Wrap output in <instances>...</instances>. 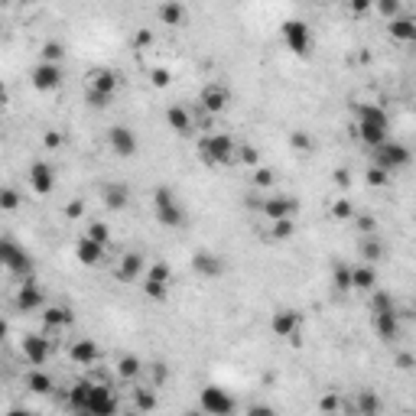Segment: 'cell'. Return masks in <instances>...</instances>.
<instances>
[{"instance_id":"6da1fadb","label":"cell","mask_w":416,"mask_h":416,"mask_svg":"<svg viewBox=\"0 0 416 416\" xmlns=\"http://www.w3.org/2000/svg\"><path fill=\"white\" fill-rule=\"evenodd\" d=\"M199 160L205 166H231L237 163V140L228 134H208L199 140Z\"/></svg>"},{"instance_id":"7a4b0ae2","label":"cell","mask_w":416,"mask_h":416,"mask_svg":"<svg viewBox=\"0 0 416 416\" xmlns=\"http://www.w3.org/2000/svg\"><path fill=\"white\" fill-rule=\"evenodd\" d=\"M0 267L7 270V273H13V277L26 280V277H33V257L20 241L0 235Z\"/></svg>"},{"instance_id":"3957f363","label":"cell","mask_w":416,"mask_h":416,"mask_svg":"<svg viewBox=\"0 0 416 416\" xmlns=\"http://www.w3.org/2000/svg\"><path fill=\"white\" fill-rule=\"evenodd\" d=\"M153 215H156V221L163 228H182L186 224V208H182V202L176 199L170 186L153 189Z\"/></svg>"},{"instance_id":"277c9868","label":"cell","mask_w":416,"mask_h":416,"mask_svg":"<svg viewBox=\"0 0 416 416\" xmlns=\"http://www.w3.org/2000/svg\"><path fill=\"white\" fill-rule=\"evenodd\" d=\"M410 147L406 143H400V140H390L387 137L384 143H377V147H371V163L374 166H381V170H387L390 176H394L397 170H404V166H410Z\"/></svg>"},{"instance_id":"5b68a950","label":"cell","mask_w":416,"mask_h":416,"mask_svg":"<svg viewBox=\"0 0 416 416\" xmlns=\"http://www.w3.org/2000/svg\"><path fill=\"white\" fill-rule=\"evenodd\" d=\"M118 410H120L118 390H111V387L101 384V381H91V390H88V406H85V413H91V416H114Z\"/></svg>"},{"instance_id":"8992f818","label":"cell","mask_w":416,"mask_h":416,"mask_svg":"<svg viewBox=\"0 0 416 416\" xmlns=\"http://www.w3.org/2000/svg\"><path fill=\"white\" fill-rule=\"evenodd\" d=\"M20 352L33 368H43V364L49 361V354H53V335H49V332H30V335H23Z\"/></svg>"},{"instance_id":"52a82bcc","label":"cell","mask_w":416,"mask_h":416,"mask_svg":"<svg viewBox=\"0 0 416 416\" xmlns=\"http://www.w3.org/2000/svg\"><path fill=\"white\" fill-rule=\"evenodd\" d=\"M199 406H202L208 416H228V413H235L237 404H235V397L228 394L224 387L218 384H208L202 387V397H199Z\"/></svg>"},{"instance_id":"ba28073f","label":"cell","mask_w":416,"mask_h":416,"mask_svg":"<svg viewBox=\"0 0 416 416\" xmlns=\"http://www.w3.org/2000/svg\"><path fill=\"white\" fill-rule=\"evenodd\" d=\"M280 36H283V43H287V49L293 55H309L312 33H309V26H306L302 20H283V26H280Z\"/></svg>"},{"instance_id":"9c48e42d","label":"cell","mask_w":416,"mask_h":416,"mask_svg":"<svg viewBox=\"0 0 416 416\" xmlns=\"http://www.w3.org/2000/svg\"><path fill=\"white\" fill-rule=\"evenodd\" d=\"M107 147L114 150V156H120V160H134L140 150V140L127 124H114V127H107Z\"/></svg>"},{"instance_id":"30bf717a","label":"cell","mask_w":416,"mask_h":416,"mask_svg":"<svg viewBox=\"0 0 416 416\" xmlns=\"http://www.w3.org/2000/svg\"><path fill=\"white\" fill-rule=\"evenodd\" d=\"M13 306H17L20 312H39V309H46L43 287H39L33 277H26V280H23V287L17 289V296H13Z\"/></svg>"},{"instance_id":"8fae6325","label":"cell","mask_w":416,"mask_h":416,"mask_svg":"<svg viewBox=\"0 0 416 416\" xmlns=\"http://www.w3.org/2000/svg\"><path fill=\"white\" fill-rule=\"evenodd\" d=\"M26 182H30V189L36 195H53L55 189V166L49 160H36L26 172Z\"/></svg>"},{"instance_id":"7c38bea8","label":"cell","mask_w":416,"mask_h":416,"mask_svg":"<svg viewBox=\"0 0 416 416\" xmlns=\"http://www.w3.org/2000/svg\"><path fill=\"white\" fill-rule=\"evenodd\" d=\"M228 105H231V91L224 85H218V82H208L199 91V107L205 114H221V111H228Z\"/></svg>"},{"instance_id":"4fadbf2b","label":"cell","mask_w":416,"mask_h":416,"mask_svg":"<svg viewBox=\"0 0 416 416\" xmlns=\"http://www.w3.org/2000/svg\"><path fill=\"white\" fill-rule=\"evenodd\" d=\"M62 78H65L62 65L59 62H43V59H39V65L30 72V82H33L36 91H55V88L62 85Z\"/></svg>"},{"instance_id":"5bb4252c","label":"cell","mask_w":416,"mask_h":416,"mask_svg":"<svg viewBox=\"0 0 416 416\" xmlns=\"http://www.w3.org/2000/svg\"><path fill=\"white\" fill-rule=\"evenodd\" d=\"M75 257H78V264H82V267H91V270H95V267H101V264L107 260V247L82 235L78 241H75Z\"/></svg>"},{"instance_id":"9a60e30c","label":"cell","mask_w":416,"mask_h":416,"mask_svg":"<svg viewBox=\"0 0 416 416\" xmlns=\"http://www.w3.org/2000/svg\"><path fill=\"white\" fill-rule=\"evenodd\" d=\"M299 325H302V316H299L296 309H277L270 316V332H273L277 338H296Z\"/></svg>"},{"instance_id":"2e32d148","label":"cell","mask_w":416,"mask_h":416,"mask_svg":"<svg viewBox=\"0 0 416 416\" xmlns=\"http://www.w3.org/2000/svg\"><path fill=\"white\" fill-rule=\"evenodd\" d=\"M192 270L199 273V277H205V280H218L224 273V260L215 251H195L192 254Z\"/></svg>"},{"instance_id":"e0dca14e","label":"cell","mask_w":416,"mask_h":416,"mask_svg":"<svg viewBox=\"0 0 416 416\" xmlns=\"http://www.w3.org/2000/svg\"><path fill=\"white\" fill-rule=\"evenodd\" d=\"M299 208V202L293 195H270L260 202V215H267L270 221H277V218H293Z\"/></svg>"},{"instance_id":"ac0fdd59","label":"cell","mask_w":416,"mask_h":416,"mask_svg":"<svg viewBox=\"0 0 416 416\" xmlns=\"http://www.w3.org/2000/svg\"><path fill=\"white\" fill-rule=\"evenodd\" d=\"M156 20L163 26H172V30H179L189 23V10H186V3L182 0H163L160 7H156Z\"/></svg>"},{"instance_id":"d6986e66","label":"cell","mask_w":416,"mask_h":416,"mask_svg":"<svg viewBox=\"0 0 416 416\" xmlns=\"http://www.w3.org/2000/svg\"><path fill=\"white\" fill-rule=\"evenodd\" d=\"M374 332L381 342H397L400 338V312L390 309V312H374Z\"/></svg>"},{"instance_id":"ffe728a7","label":"cell","mask_w":416,"mask_h":416,"mask_svg":"<svg viewBox=\"0 0 416 416\" xmlns=\"http://www.w3.org/2000/svg\"><path fill=\"white\" fill-rule=\"evenodd\" d=\"M101 202L107 212H124L130 205V189L124 182H105L101 186Z\"/></svg>"},{"instance_id":"44dd1931","label":"cell","mask_w":416,"mask_h":416,"mask_svg":"<svg viewBox=\"0 0 416 416\" xmlns=\"http://www.w3.org/2000/svg\"><path fill=\"white\" fill-rule=\"evenodd\" d=\"M23 387H26L33 397H49L55 390V377L49 371H43V368H33V371H26V377H23Z\"/></svg>"},{"instance_id":"7402d4cb","label":"cell","mask_w":416,"mask_h":416,"mask_svg":"<svg viewBox=\"0 0 416 416\" xmlns=\"http://www.w3.org/2000/svg\"><path fill=\"white\" fill-rule=\"evenodd\" d=\"M166 124H170V130H172V134H179V137H192V134H195L192 114H189L182 105H170V107H166Z\"/></svg>"},{"instance_id":"603a6c76","label":"cell","mask_w":416,"mask_h":416,"mask_svg":"<svg viewBox=\"0 0 416 416\" xmlns=\"http://www.w3.org/2000/svg\"><path fill=\"white\" fill-rule=\"evenodd\" d=\"M118 85L120 78L114 69H105V65H98L88 72V88H95V91H105V95H118Z\"/></svg>"},{"instance_id":"cb8c5ba5","label":"cell","mask_w":416,"mask_h":416,"mask_svg":"<svg viewBox=\"0 0 416 416\" xmlns=\"http://www.w3.org/2000/svg\"><path fill=\"white\" fill-rule=\"evenodd\" d=\"M140 273H143V254H137V251L124 254L120 257V264L114 267V277H118L120 283H134Z\"/></svg>"},{"instance_id":"d4e9b609","label":"cell","mask_w":416,"mask_h":416,"mask_svg":"<svg viewBox=\"0 0 416 416\" xmlns=\"http://www.w3.org/2000/svg\"><path fill=\"white\" fill-rule=\"evenodd\" d=\"M69 325H72V312H69V306H46V312H43V329L49 332V335L69 329Z\"/></svg>"},{"instance_id":"484cf974","label":"cell","mask_w":416,"mask_h":416,"mask_svg":"<svg viewBox=\"0 0 416 416\" xmlns=\"http://www.w3.org/2000/svg\"><path fill=\"white\" fill-rule=\"evenodd\" d=\"M387 23H390V26H387L390 39H397V43H413V39H416V20H413V17L397 13L394 20H387Z\"/></svg>"},{"instance_id":"4316f807","label":"cell","mask_w":416,"mask_h":416,"mask_svg":"<svg viewBox=\"0 0 416 416\" xmlns=\"http://www.w3.org/2000/svg\"><path fill=\"white\" fill-rule=\"evenodd\" d=\"M377 287V270H374V264H358V267H352V289L354 293H371V289Z\"/></svg>"},{"instance_id":"83f0119b","label":"cell","mask_w":416,"mask_h":416,"mask_svg":"<svg viewBox=\"0 0 416 416\" xmlns=\"http://www.w3.org/2000/svg\"><path fill=\"white\" fill-rule=\"evenodd\" d=\"M354 118L361 124H377V127H387L390 130V118L381 105H354Z\"/></svg>"},{"instance_id":"f1b7e54d","label":"cell","mask_w":416,"mask_h":416,"mask_svg":"<svg viewBox=\"0 0 416 416\" xmlns=\"http://www.w3.org/2000/svg\"><path fill=\"white\" fill-rule=\"evenodd\" d=\"M98 345L91 342V338H75L72 348H69V358H72L75 364H95L98 361Z\"/></svg>"},{"instance_id":"f546056e","label":"cell","mask_w":416,"mask_h":416,"mask_svg":"<svg viewBox=\"0 0 416 416\" xmlns=\"http://www.w3.org/2000/svg\"><path fill=\"white\" fill-rule=\"evenodd\" d=\"M354 134H358V140H361L364 147L371 150V147H377V143H384L387 137H390V130L387 127H377V124H354Z\"/></svg>"},{"instance_id":"4dcf8cb0","label":"cell","mask_w":416,"mask_h":416,"mask_svg":"<svg viewBox=\"0 0 416 416\" xmlns=\"http://www.w3.org/2000/svg\"><path fill=\"white\" fill-rule=\"evenodd\" d=\"M358 254H361L364 264H377L381 257H384V244L377 241V235H364L358 241Z\"/></svg>"},{"instance_id":"1f68e13d","label":"cell","mask_w":416,"mask_h":416,"mask_svg":"<svg viewBox=\"0 0 416 416\" xmlns=\"http://www.w3.org/2000/svg\"><path fill=\"white\" fill-rule=\"evenodd\" d=\"M88 390H91V377H82V381H75L72 390H69V406H72V410H78V413H85Z\"/></svg>"},{"instance_id":"d6a6232c","label":"cell","mask_w":416,"mask_h":416,"mask_svg":"<svg viewBox=\"0 0 416 416\" xmlns=\"http://www.w3.org/2000/svg\"><path fill=\"white\" fill-rule=\"evenodd\" d=\"M156 406H160L156 387H137V390H134V410H140V413H150V410H156Z\"/></svg>"},{"instance_id":"836d02e7","label":"cell","mask_w":416,"mask_h":416,"mask_svg":"<svg viewBox=\"0 0 416 416\" xmlns=\"http://www.w3.org/2000/svg\"><path fill=\"white\" fill-rule=\"evenodd\" d=\"M118 374L124 381H137L140 374H143V361H140L137 354H120L118 358Z\"/></svg>"},{"instance_id":"e575fe53","label":"cell","mask_w":416,"mask_h":416,"mask_svg":"<svg viewBox=\"0 0 416 416\" xmlns=\"http://www.w3.org/2000/svg\"><path fill=\"white\" fill-rule=\"evenodd\" d=\"M354 410L364 416H377L381 413V397L374 394V390H361L358 394V404H354Z\"/></svg>"},{"instance_id":"d590c367","label":"cell","mask_w":416,"mask_h":416,"mask_svg":"<svg viewBox=\"0 0 416 416\" xmlns=\"http://www.w3.org/2000/svg\"><path fill=\"white\" fill-rule=\"evenodd\" d=\"M332 287L338 293H352V267L348 264H335L332 267Z\"/></svg>"},{"instance_id":"8d00e7d4","label":"cell","mask_w":416,"mask_h":416,"mask_svg":"<svg viewBox=\"0 0 416 416\" xmlns=\"http://www.w3.org/2000/svg\"><path fill=\"white\" fill-rule=\"evenodd\" d=\"M23 195L13 186H0V212H20Z\"/></svg>"},{"instance_id":"74e56055","label":"cell","mask_w":416,"mask_h":416,"mask_svg":"<svg viewBox=\"0 0 416 416\" xmlns=\"http://www.w3.org/2000/svg\"><path fill=\"white\" fill-rule=\"evenodd\" d=\"M397 309V299L387 293V289H371V312H390Z\"/></svg>"},{"instance_id":"f35d334b","label":"cell","mask_w":416,"mask_h":416,"mask_svg":"<svg viewBox=\"0 0 416 416\" xmlns=\"http://www.w3.org/2000/svg\"><path fill=\"white\" fill-rule=\"evenodd\" d=\"M293 235H296L293 218H277V221L270 224V237H273V241H289Z\"/></svg>"},{"instance_id":"ab89813d","label":"cell","mask_w":416,"mask_h":416,"mask_svg":"<svg viewBox=\"0 0 416 416\" xmlns=\"http://www.w3.org/2000/svg\"><path fill=\"white\" fill-rule=\"evenodd\" d=\"M147 280H150V283H166V287H170V280H172L170 264H166V260H156V264H150Z\"/></svg>"},{"instance_id":"60d3db41","label":"cell","mask_w":416,"mask_h":416,"mask_svg":"<svg viewBox=\"0 0 416 416\" xmlns=\"http://www.w3.org/2000/svg\"><path fill=\"white\" fill-rule=\"evenodd\" d=\"M251 182H254V189H270V186L277 182V172L270 170V166H260V163H257V166H254V176H251Z\"/></svg>"},{"instance_id":"b9f144b4","label":"cell","mask_w":416,"mask_h":416,"mask_svg":"<svg viewBox=\"0 0 416 416\" xmlns=\"http://www.w3.org/2000/svg\"><path fill=\"white\" fill-rule=\"evenodd\" d=\"M289 147L296 150V153H312V150H316V140H312L306 130H293V134H289Z\"/></svg>"},{"instance_id":"7bdbcfd3","label":"cell","mask_w":416,"mask_h":416,"mask_svg":"<svg viewBox=\"0 0 416 416\" xmlns=\"http://www.w3.org/2000/svg\"><path fill=\"white\" fill-rule=\"evenodd\" d=\"M364 182H368L371 189H384V186H390V172L381 170V166H374V163H371V170L364 172Z\"/></svg>"},{"instance_id":"ee69618b","label":"cell","mask_w":416,"mask_h":416,"mask_svg":"<svg viewBox=\"0 0 416 416\" xmlns=\"http://www.w3.org/2000/svg\"><path fill=\"white\" fill-rule=\"evenodd\" d=\"M85 237H91V241H98V244L107 247V241H111V228H107L105 221H91L85 228Z\"/></svg>"},{"instance_id":"f6af8a7d","label":"cell","mask_w":416,"mask_h":416,"mask_svg":"<svg viewBox=\"0 0 416 416\" xmlns=\"http://www.w3.org/2000/svg\"><path fill=\"white\" fill-rule=\"evenodd\" d=\"M62 55H65V46L55 43V39L43 43V49H39V59H43V62H62Z\"/></svg>"},{"instance_id":"bcb514c9","label":"cell","mask_w":416,"mask_h":416,"mask_svg":"<svg viewBox=\"0 0 416 416\" xmlns=\"http://www.w3.org/2000/svg\"><path fill=\"white\" fill-rule=\"evenodd\" d=\"M85 101H88V107H95V111H105V107H111L114 95H105V91H95V88H88V91H85Z\"/></svg>"},{"instance_id":"7dc6e473","label":"cell","mask_w":416,"mask_h":416,"mask_svg":"<svg viewBox=\"0 0 416 416\" xmlns=\"http://www.w3.org/2000/svg\"><path fill=\"white\" fill-rule=\"evenodd\" d=\"M150 381H153V387L160 390V387L170 381V368H166L163 361H153V364H150Z\"/></svg>"},{"instance_id":"c3c4849f","label":"cell","mask_w":416,"mask_h":416,"mask_svg":"<svg viewBox=\"0 0 416 416\" xmlns=\"http://www.w3.org/2000/svg\"><path fill=\"white\" fill-rule=\"evenodd\" d=\"M143 296L163 302V299L170 296V287H166V283H150V280H143Z\"/></svg>"},{"instance_id":"681fc988","label":"cell","mask_w":416,"mask_h":416,"mask_svg":"<svg viewBox=\"0 0 416 416\" xmlns=\"http://www.w3.org/2000/svg\"><path fill=\"white\" fill-rule=\"evenodd\" d=\"M374 10L381 13L384 20H394L397 13H400V0H374Z\"/></svg>"},{"instance_id":"f907efd6","label":"cell","mask_w":416,"mask_h":416,"mask_svg":"<svg viewBox=\"0 0 416 416\" xmlns=\"http://www.w3.org/2000/svg\"><path fill=\"white\" fill-rule=\"evenodd\" d=\"M332 218H338V221H348V218H354V205L348 202V199L332 202Z\"/></svg>"},{"instance_id":"816d5d0a","label":"cell","mask_w":416,"mask_h":416,"mask_svg":"<svg viewBox=\"0 0 416 416\" xmlns=\"http://www.w3.org/2000/svg\"><path fill=\"white\" fill-rule=\"evenodd\" d=\"M237 163H247V166H257L260 163V153H257L251 143H237Z\"/></svg>"},{"instance_id":"f5cc1de1","label":"cell","mask_w":416,"mask_h":416,"mask_svg":"<svg viewBox=\"0 0 416 416\" xmlns=\"http://www.w3.org/2000/svg\"><path fill=\"white\" fill-rule=\"evenodd\" d=\"M319 410L322 413H338V410H345V404H342V397L338 394H325L319 400Z\"/></svg>"},{"instance_id":"db71d44e","label":"cell","mask_w":416,"mask_h":416,"mask_svg":"<svg viewBox=\"0 0 416 416\" xmlns=\"http://www.w3.org/2000/svg\"><path fill=\"white\" fill-rule=\"evenodd\" d=\"M150 82H153V88H166L172 82L170 69H153V72H150Z\"/></svg>"},{"instance_id":"11a10c76","label":"cell","mask_w":416,"mask_h":416,"mask_svg":"<svg viewBox=\"0 0 416 416\" xmlns=\"http://www.w3.org/2000/svg\"><path fill=\"white\" fill-rule=\"evenodd\" d=\"M62 143H65V140H62V134H59V130H46V134H43V147L46 150H59Z\"/></svg>"},{"instance_id":"9f6ffc18","label":"cell","mask_w":416,"mask_h":416,"mask_svg":"<svg viewBox=\"0 0 416 416\" xmlns=\"http://www.w3.org/2000/svg\"><path fill=\"white\" fill-rule=\"evenodd\" d=\"M82 215H85V202L82 199H72L65 205V218H82Z\"/></svg>"},{"instance_id":"6f0895ef","label":"cell","mask_w":416,"mask_h":416,"mask_svg":"<svg viewBox=\"0 0 416 416\" xmlns=\"http://www.w3.org/2000/svg\"><path fill=\"white\" fill-rule=\"evenodd\" d=\"M348 7H352L354 17H364L368 10H374V0H348Z\"/></svg>"},{"instance_id":"680465c9","label":"cell","mask_w":416,"mask_h":416,"mask_svg":"<svg viewBox=\"0 0 416 416\" xmlns=\"http://www.w3.org/2000/svg\"><path fill=\"white\" fill-rule=\"evenodd\" d=\"M150 43H153V30H137V36H134V46H137V49H147Z\"/></svg>"},{"instance_id":"91938a15","label":"cell","mask_w":416,"mask_h":416,"mask_svg":"<svg viewBox=\"0 0 416 416\" xmlns=\"http://www.w3.org/2000/svg\"><path fill=\"white\" fill-rule=\"evenodd\" d=\"M397 368H400V371H413V354L400 352V354H397Z\"/></svg>"},{"instance_id":"94428289","label":"cell","mask_w":416,"mask_h":416,"mask_svg":"<svg viewBox=\"0 0 416 416\" xmlns=\"http://www.w3.org/2000/svg\"><path fill=\"white\" fill-rule=\"evenodd\" d=\"M358 228H361L364 235H374V231H377V221H374V218H364V215H361V218H358Z\"/></svg>"},{"instance_id":"6125c7cd","label":"cell","mask_w":416,"mask_h":416,"mask_svg":"<svg viewBox=\"0 0 416 416\" xmlns=\"http://www.w3.org/2000/svg\"><path fill=\"white\" fill-rule=\"evenodd\" d=\"M247 413H251V416H270V413H273V406H267V404H254V406H247Z\"/></svg>"},{"instance_id":"be15d7a7","label":"cell","mask_w":416,"mask_h":416,"mask_svg":"<svg viewBox=\"0 0 416 416\" xmlns=\"http://www.w3.org/2000/svg\"><path fill=\"white\" fill-rule=\"evenodd\" d=\"M335 182H338L342 189H348V186H352V172H348V170H335Z\"/></svg>"},{"instance_id":"e7e4bbea","label":"cell","mask_w":416,"mask_h":416,"mask_svg":"<svg viewBox=\"0 0 416 416\" xmlns=\"http://www.w3.org/2000/svg\"><path fill=\"white\" fill-rule=\"evenodd\" d=\"M7 335H10V322H7V319H3V316H0V342H3Z\"/></svg>"},{"instance_id":"03108f58","label":"cell","mask_w":416,"mask_h":416,"mask_svg":"<svg viewBox=\"0 0 416 416\" xmlns=\"http://www.w3.org/2000/svg\"><path fill=\"white\" fill-rule=\"evenodd\" d=\"M7 101H10V91H7V85L0 82V105H7Z\"/></svg>"},{"instance_id":"003e7915","label":"cell","mask_w":416,"mask_h":416,"mask_svg":"<svg viewBox=\"0 0 416 416\" xmlns=\"http://www.w3.org/2000/svg\"><path fill=\"white\" fill-rule=\"evenodd\" d=\"M10 3H13V0H0V7H10Z\"/></svg>"}]
</instances>
